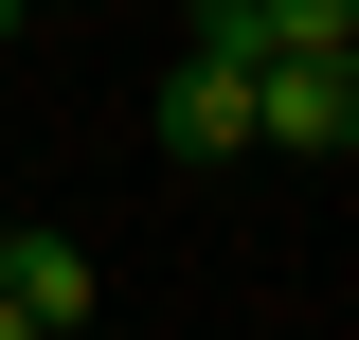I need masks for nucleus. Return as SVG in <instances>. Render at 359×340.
Returning a JSON list of instances; mask_svg holds the SVG:
<instances>
[{
  "instance_id": "nucleus-1",
  "label": "nucleus",
  "mask_w": 359,
  "mask_h": 340,
  "mask_svg": "<svg viewBox=\"0 0 359 340\" xmlns=\"http://www.w3.org/2000/svg\"><path fill=\"white\" fill-rule=\"evenodd\" d=\"M252 143L359 162V54H252Z\"/></svg>"
},
{
  "instance_id": "nucleus-2",
  "label": "nucleus",
  "mask_w": 359,
  "mask_h": 340,
  "mask_svg": "<svg viewBox=\"0 0 359 340\" xmlns=\"http://www.w3.org/2000/svg\"><path fill=\"white\" fill-rule=\"evenodd\" d=\"M252 143V54H198L180 36V72H162V162H233Z\"/></svg>"
},
{
  "instance_id": "nucleus-3",
  "label": "nucleus",
  "mask_w": 359,
  "mask_h": 340,
  "mask_svg": "<svg viewBox=\"0 0 359 340\" xmlns=\"http://www.w3.org/2000/svg\"><path fill=\"white\" fill-rule=\"evenodd\" d=\"M0 304H18L36 340H90V251L72 233H0Z\"/></svg>"
},
{
  "instance_id": "nucleus-4",
  "label": "nucleus",
  "mask_w": 359,
  "mask_h": 340,
  "mask_svg": "<svg viewBox=\"0 0 359 340\" xmlns=\"http://www.w3.org/2000/svg\"><path fill=\"white\" fill-rule=\"evenodd\" d=\"M252 54H359V0H252Z\"/></svg>"
},
{
  "instance_id": "nucleus-5",
  "label": "nucleus",
  "mask_w": 359,
  "mask_h": 340,
  "mask_svg": "<svg viewBox=\"0 0 359 340\" xmlns=\"http://www.w3.org/2000/svg\"><path fill=\"white\" fill-rule=\"evenodd\" d=\"M0 340H36V323H18V304H0Z\"/></svg>"
},
{
  "instance_id": "nucleus-6",
  "label": "nucleus",
  "mask_w": 359,
  "mask_h": 340,
  "mask_svg": "<svg viewBox=\"0 0 359 340\" xmlns=\"http://www.w3.org/2000/svg\"><path fill=\"white\" fill-rule=\"evenodd\" d=\"M0 18H18V0H0Z\"/></svg>"
},
{
  "instance_id": "nucleus-7",
  "label": "nucleus",
  "mask_w": 359,
  "mask_h": 340,
  "mask_svg": "<svg viewBox=\"0 0 359 340\" xmlns=\"http://www.w3.org/2000/svg\"><path fill=\"white\" fill-rule=\"evenodd\" d=\"M18 18H36V0H18Z\"/></svg>"
}]
</instances>
